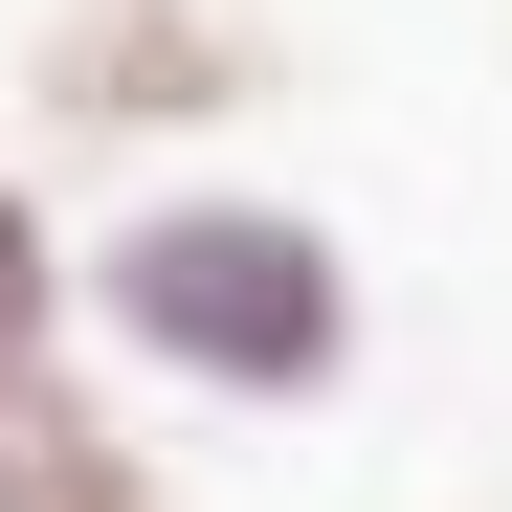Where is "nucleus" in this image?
<instances>
[{
	"instance_id": "f257e3e1",
	"label": "nucleus",
	"mask_w": 512,
	"mask_h": 512,
	"mask_svg": "<svg viewBox=\"0 0 512 512\" xmlns=\"http://www.w3.org/2000/svg\"><path fill=\"white\" fill-rule=\"evenodd\" d=\"M90 357L134 401L312 423V401H357L379 290H357V245H334L312 201H268V179H134L90 223Z\"/></svg>"
},
{
	"instance_id": "f03ea898",
	"label": "nucleus",
	"mask_w": 512,
	"mask_h": 512,
	"mask_svg": "<svg viewBox=\"0 0 512 512\" xmlns=\"http://www.w3.org/2000/svg\"><path fill=\"white\" fill-rule=\"evenodd\" d=\"M290 90L268 0H45L23 23V134L45 156H201Z\"/></svg>"
},
{
	"instance_id": "7ed1b4c3",
	"label": "nucleus",
	"mask_w": 512,
	"mask_h": 512,
	"mask_svg": "<svg viewBox=\"0 0 512 512\" xmlns=\"http://www.w3.org/2000/svg\"><path fill=\"white\" fill-rule=\"evenodd\" d=\"M0 512H179V468H156V423H134L112 357H67V379L0 401Z\"/></svg>"
},
{
	"instance_id": "20e7f679",
	"label": "nucleus",
	"mask_w": 512,
	"mask_h": 512,
	"mask_svg": "<svg viewBox=\"0 0 512 512\" xmlns=\"http://www.w3.org/2000/svg\"><path fill=\"white\" fill-rule=\"evenodd\" d=\"M67 357H90V223H67L23 156H0V401H23V379H67Z\"/></svg>"
}]
</instances>
